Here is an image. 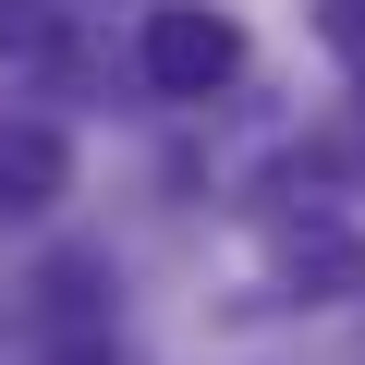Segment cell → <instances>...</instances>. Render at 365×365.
<instances>
[{
    "label": "cell",
    "mask_w": 365,
    "mask_h": 365,
    "mask_svg": "<svg viewBox=\"0 0 365 365\" xmlns=\"http://www.w3.org/2000/svg\"><path fill=\"white\" fill-rule=\"evenodd\" d=\"M268 256H280V280H304L317 304L365 292V244H353V232H329V220H280V232H268Z\"/></svg>",
    "instance_id": "cell-3"
},
{
    "label": "cell",
    "mask_w": 365,
    "mask_h": 365,
    "mask_svg": "<svg viewBox=\"0 0 365 365\" xmlns=\"http://www.w3.org/2000/svg\"><path fill=\"white\" fill-rule=\"evenodd\" d=\"M317 37H329L341 61H365V0H329V13H317Z\"/></svg>",
    "instance_id": "cell-5"
},
{
    "label": "cell",
    "mask_w": 365,
    "mask_h": 365,
    "mask_svg": "<svg viewBox=\"0 0 365 365\" xmlns=\"http://www.w3.org/2000/svg\"><path fill=\"white\" fill-rule=\"evenodd\" d=\"M73 195V146H61V122H0V207L13 220H49Z\"/></svg>",
    "instance_id": "cell-2"
},
{
    "label": "cell",
    "mask_w": 365,
    "mask_h": 365,
    "mask_svg": "<svg viewBox=\"0 0 365 365\" xmlns=\"http://www.w3.org/2000/svg\"><path fill=\"white\" fill-rule=\"evenodd\" d=\"M146 86L158 98H207V86H232L244 73V25L232 13H195V0H170V13H146Z\"/></svg>",
    "instance_id": "cell-1"
},
{
    "label": "cell",
    "mask_w": 365,
    "mask_h": 365,
    "mask_svg": "<svg viewBox=\"0 0 365 365\" xmlns=\"http://www.w3.org/2000/svg\"><path fill=\"white\" fill-rule=\"evenodd\" d=\"M0 49H13V61H49V49H61V25L37 13V0H0Z\"/></svg>",
    "instance_id": "cell-4"
}]
</instances>
